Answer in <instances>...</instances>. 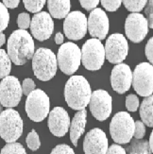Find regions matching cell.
Listing matches in <instances>:
<instances>
[{
  "label": "cell",
  "instance_id": "e0dca14e",
  "mask_svg": "<svg viewBox=\"0 0 153 154\" xmlns=\"http://www.w3.org/2000/svg\"><path fill=\"white\" fill-rule=\"evenodd\" d=\"M108 148V139L102 130L96 128L86 134L83 141L85 154H105Z\"/></svg>",
  "mask_w": 153,
  "mask_h": 154
},
{
  "label": "cell",
  "instance_id": "83f0119b",
  "mask_svg": "<svg viewBox=\"0 0 153 154\" xmlns=\"http://www.w3.org/2000/svg\"><path fill=\"white\" fill-rule=\"evenodd\" d=\"M46 0H23L25 8L30 12H40L44 8Z\"/></svg>",
  "mask_w": 153,
  "mask_h": 154
},
{
  "label": "cell",
  "instance_id": "4fadbf2b",
  "mask_svg": "<svg viewBox=\"0 0 153 154\" xmlns=\"http://www.w3.org/2000/svg\"><path fill=\"white\" fill-rule=\"evenodd\" d=\"M148 22L143 14L132 12L125 22V32L133 43H141L148 33Z\"/></svg>",
  "mask_w": 153,
  "mask_h": 154
},
{
  "label": "cell",
  "instance_id": "7c38bea8",
  "mask_svg": "<svg viewBox=\"0 0 153 154\" xmlns=\"http://www.w3.org/2000/svg\"><path fill=\"white\" fill-rule=\"evenodd\" d=\"M65 36L73 41L82 39L87 32V17L81 11L69 12L63 22Z\"/></svg>",
  "mask_w": 153,
  "mask_h": 154
},
{
  "label": "cell",
  "instance_id": "e575fe53",
  "mask_svg": "<svg viewBox=\"0 0 153 154\" xmlns=\"http://www.w3.org/2000/svg\"><path fill=\"white\" fill-rule=\"evenodd\" d=\"M35 90V83L31 79H25L22 84V91L25 96H28L29 94Z\"/></svg>",
  "mask_w": 153,
  "mask_h": 154
},
{
  "label": "cell",
  "instance_id": "74e56055",
  "mask_svg": "<svg viewBox=\"0 0 153 154\" xmlns=\"http://www.w3.org/2000/svg\"><path fill=\"white\" fill-rule=\"evenodd\" d=\"M145 53L148 60L149 61V63H153V38H150L148 44L145 45Z\"/></svg>",
  "mask_w": 153,
  "mask_h": 154
},
{
  "label": "cell",
  "instance_id": "7a4b0ae2",
  "mask_svg": "<svg viewBox=\"0 0 153 154\" xmlns=\"http://www.w3.org/2000/svg\"><path fill=\"white\" fill-rule=\"evenodd\" d=\"M91 86L82 76H72L64 87V98L73 110H82L88 106L91 97Z\"/></svg>",
  "mask_w": 153,
  "mask_h": 154
},
{
  "label": "cell",
  "instance_id": "30bf717a",
  "mask_svg": "<svg viewBox=\"0 0 153 154\" xmlns=\"http://www.w3.org/2000/svg\"><path fill=\"white\" fill-rule=\"evenodd\" d=\"M135 92L141 97H148L153 92V66L148 63H139L132 75V82Z\"/></svg>",
  "mask_w": 153,
  "mask_h": 154
},
{
  "label": "cell",
  "instance_id": "ee69618b",
  "mask_svg": "<svg viewBox=\"0 0 153 154\" xmlns=\"http://www.w3.org/2000/svg\"><path fill=\"white\" fill-rule=\"evenodd\" d=\"M2 107H3V106H2L1 104H0V113H1V112H2Z\"/></svg>",
  "mask_w": 153,
  "mask_h": 154
},
{
  "label": "cell",
  "instance_id": "d6986e66",
  "mask_svg": "<svg viewBox=\"0 0 153 154\" xmlns=\"http://www.w3.org/2000/svg\"><path fill=\"white\" fill-rule=\"evenodd\" d=\"M132 82V72L126 63H117L112 70L111 84L118 94H124L130 90Z\"/></svg>",
  "mask_w": 153,
  "mask_h": 154
},
{
  "label": "cell",
  "instance_id": "4dcf8cb0",
  "mask_svg": "<svg viewBox=\"0 0 153 154\" xmlns=\"http://www.w3.org/2000/svg\"><path fill=\"white\" fill-rule=\"evenodd\" d=\"M103 8L108 11H115L120 8L122 0H100Z\"/></svg>",
  "mask_w": 153,
  "mask_h": 154
},
{
  "label": "cell",
  "instance_id": "8d00e7d4",
  "mask_svg": "<svg viewBox=\"0 0 153 154\" xmlns=\"http://www.w3.org/2000/svg\"><path fill=\"white\" fill-rule=\"evenodd\" d=\"M81 7L86 11H92L96 8L99 3V0H79Z\"/></svg>",
  "mask_w": 153,
  "mask_h": 154
},
{
  "label": "cell",
  "instance_id": "277c9868",
  "mask_svg": "<svg viewBox=\"0 0 153 154\" xmlns=\"http://www.w3.org/2000/svg\"><path fill=\"white\" fill-rule=\"evenodd\" d=\"M23 133V120L19 112L13 109H7L0 113V137L7 143H13Z\"/></svg>",
  "mask_w": 153,
  "mask_h": 154
},
{
  "label": "cell",
  "instance_id": "d590c367",
  "mask_svg": "<svg viewBox=\"0 0 153 154\" xmlns=\"http://www.w3.org/2000/svg\"><path fill=\"white\" fill-rule=\"evenodd\" d=\"M147 8L145 10V15H147V20L148 22V26L149 28H153V3H152V0H148L147 2Z\"/></svg>",
  "mask_w": 153,
  "mask_h": 154
},
{
  "label": "cell",
  "instance_id": "484cf974",
  "mask_svg": "<svg viewBox=\"0 0 153 154\" xmlns=\"http://www.w3.org/2000/svg\"><path fill=\"white\" fill-rule=\"evenodd\" d=\"M0 154H26V149L20 143H8L1 149Z\"/></svg>",
  "mask_w": 153,
  "mask_h": 154
},
{
  "label": "cell",
  "instance_id": "ba28073f",
  "mask_svg": "<svg viewBox=\"0 0 153 154\" xmlns=\"http://www.w3.org/2000/svg\"><path fill=\"white\" fill-rule=\"evenodd\" d=\"M81 63L90 71L99 70L105 62V50L100 40L93 38L86 41L82 46Z\"/></svg>",
  "mask_w": 153,
  "mask_h": 154
},
{
  "label": "cell",
  "instance_id": "4316f807",
  "mask_svg": "<svg viewBox=\"0 0 153 154\" xmlns=\"http://www.w3.org/2000/svg\"><path fill=\"white\" fill-rule=\"evenodd\" d=\"M26 143L30 150L36 151L37 149H39V148L41 146V142H40L39 135L35 130H32L28 134L26 138Z\"/></svg>",
  "mask_w": 153,
  "mask_h": 154
},
{
  "label": "cell",
  "instance_id": "52a82bcc",
  "mask_svg": "<svg viewBox=\"0 0 153 154\" xmlns=\"http://www.w3.org/2000/svg\"><path fill=\"white\" fill-rule=\"evenodd\" d=\"M59 68L65 75H73L78 69L81 62V51L74 43L62 44L57 55Z\"/></svg>",
  "mask_w": 153,
  "mask_h": 154
},
{
  "label": "cell",
  "instance_id": "44dd1931",
  "mask_svg": "<svg viewBox=\"0 0 153 154\" xmlns=\"http://www.w3.org/2000/svg\"><path fill=\"white\" fill-rule=\"evenodd\" d=\"M47 8L51 17L57 19L65 18L70 12V0H47Z\"/></svg>",
  "mask_w": 153,
  "mask_h": 154
},
{
  "label": "cell",
  "instance_id": "f546056e",
  "mask_svg": "<svg viewBox=\"0 0 153 154\" xmlns=\"http://www.w3.org/2000/svg\"><path fill=\"white\" fill-rule=\"evenodd\" d=\"M139 98L135 95H129L126 97V107L130 112H136L139 108Z\"/></svg>",
  "mask_w": 153,
  "mask_h": 154
},
{
  "label": "cell",
  "instance_id": "f35d334b",
  "mask_svg": "<svg viewBox=\"0 0 153 154\" xmlns=\"http://www.w3.org/2000/svg\"><path fill=\"white\" fill-rule=\"evenodd\" d=\"M105 154H127L125 149H123L121 146L119 145H112L110 148H108L107 151Z\"/></svg>",
  "mask_w": 153,
  "mask_h": 154
},
{
  "label": "cell",
  "instance_id": "3957f363",
  "mask_svg": "<svg viewBox=\"0 0 153 154\" xmlns=\"http://www.w3.org/2000/svg\"><path fill=\"white\" fill-rule=\"evenodd\" d=\"M58 68L57 58L54 52L41 48L32 56V69L36 78L42 82H47L56 75Z\"/></svg>",
  "mask_w": 153,
  "mask_h": 154
},
{
  "label": "cell",
  "instance_id": "8fae6325",
  "mask_svg": "<svg viewBox=\"0 0 153 154\" xmlns=\"http://www.w3.org/2000/svg\"><path fill=\"white\" fill-rule=\"evenodd\" d=\"M104 50L105 59H107L111 63H121L128 56V41L124 35L120 33H115L107 39Z\"/></svg>",
  "mask_w": 153,
  "mask_h": 154
},
{
  "label": "cell",
  "instance_id": "ffe728a7",
  "mask_svg": "<svg viewBox=\"0 0 153 154\" xmlns=\"http://www.w3.org/2000/svg\"><path fill=\"white\" fill-rule=\"evenodd\" d=\"M87 123V111L85 109L79 110L70 122V140L75 146H78V141L84 133L85 126Z\"/></svg>",
  "mask_w": 153,
  "mask_h": 154
},
{
  "label": "cell",
  "instance_id": "5b68a950",
  "mask_svg": "<svg viewBox=\"0 0 153 154\" xmlns=\"http://www.w3.org/2000/svg\"><path fill=\"white\" fill-rule=\"evenodd\" d=\"M112 140L117 144H128L133 137L134 121L127 112H119L112 117L110 124Z\"/></svg>",
  "mask_w": 153,
  "mask_h": 154
},
{
  "label": "cell",
  "instance_id": "7402d4cb",
  "mask_svg": "<svg viewBox=\"0 0 153 154\" xmlns=\"http://www.w3.org/2000/svg\"><path fill=\"white\" fill-rule=\"evenodd\" d=\"M140 116L142 122L150 128L153 127V97H145L140 106Z\"/></svg>",
  "mask_w": 153,
  "mask_h": 154
},
{
  "label": "cell",
  "instance_id": "8992f818",
  "mask_svg": "<svg viewBox=\"0 0 153 154\" xmlns=\"http://www.w3.org/2000/svg\"><path fill=\"white\" fill-rule=\"evenodd\" d=\"M50 100L48 96L40 89L33 90L26 96V112L28 116L34 122H41L48 116Z\"/></svg>",
  "mask_w": 153,
  "mask_h": 154
},
{
  "label": "cell",
  "instance_id": "b9f144b4",
  "mask_svg": "<svg viewBox=\"0 0 153 154\" xmlns=\"http://www.w3.org/2000/svg\"><path fill=\"white\" fill-rule=\"evenodd\" d=\"M148 146H149V150H150L151 153H152V151H153V132L150 133L149 140L148 141Z\"/></svg>",
  "mask_w": 153,
  "mask_h": 154
},
{
  "label": "cell",
  "instance_id": "1f68e13d",
  "mask_svg": "<svg viewBox=\"0 0 153 154\" xmlns=\"http://www.w3.org/2000/svg\"><path fill=\"white\" fill-rule=\"evenodd\" d=\"M17 25L20 28V29H26L29 28L30 25V16L29 13L22 12L18 15L17 18Z\"/></svg>",
  "mask_w": 153,
  "mask_h": 154
},
{
  "label": "cell",
  "instance_id": "d6a6232c",
  "mask_svg": "<svg viewBox=\"0 0 153 154\" xmlns=\"http://www.w3.org/2000/svg\"><path fill=\"white\" fill-rule=\"evenodd\" d=\"M145 134V127L142 121L134 122V133L133 136L135 139H143Z\"/></svg>",
  "mask_w": 153,
  "mask_h": 154
},
{
  "label": "cell",
  "instance_id": "9a60e30c",
  "mask_svg": "<svg viewBox=\"0 0 153 154\" xmlns=\"http://www.w3.org/2000/svg\"><path fill=\"white\" fill-rule=\"evenodd\" d=\"M30 31L38 41H45L50 38L54 30V22L49 13L42 11L37 12L30 20Z\"/></svg>",
  "mask_w": 153,
  "mask_h": 154
},
{
  "label": "cell",
  "instance_id": "5bb4252c",
  "mask_svg": "<svg viewBox=\"0 0 153 154\" xmlns=\"http://www.w3.org/2000/svg\"><path fill=\"white\" fill-rule=\"evenodd\" d=\"M112 97L105 90H96L91 94L90 111L98 121H104L111 116L112 112Z\"/></svg>",
  "mask_w": 153,
  "mask_h": 154
},
{
  "label": "cell",
  "instance_id": "cb8c5ba5",
  "mask_svg": "<svg viewBox=\"0 0 153 154\" xmlns=\"http://www.w3.org/2000/svg\"><path fill=\"white\" fill-rule=\"evenodd\" d=\"M11 70V61L5 50L0 49V79L9 76Z\"/></svg>",
  "mask_w": 153,
  "mask_h": 154
},
{
  "label": "cell",
  "instance_id": "836d02e7",
  "mask_svg": "<svg viewBox=\"0 0 153 154\" xmlns=\"http://www.w3.org/2000/svg\"><path fill=\"white\" fill-rule=\"evenodd\" d=\"M50 154H75V152L71 146H69L68 145L62 144V145L56 146L55 148L52 149Z\"/></svg>",
  "mask_w": 153,
  "mask_h": 154
},
{
  "label": "cell",
  "instance_id": "60d3db41",
  "mask_svg": "<svg viewBox=\"0 0 153 154\" xmlns=\"http://www.w3.org/2000/svg\"><path fill=\"white\" fill-rule=\"evenodd\" d=\"M63 40H64V37H63V33L58 32L57 34L55 35V43L57 45H62L63 43Z\"/></svg>",
  "mask_w": 153,
  "mask_h": 154
},
{
  "label": "cell",
  "instance_id": "6da1fadb",
  "mask_svg": "<svg viewBox=\"0 0 153 154\" xmlns=\"http://www.w3.org/2000/svg\"><path fill=\"white\" fill-rule=\"evenodd\" d=\"M7 48L11 61L16 65H24L28 63L35 52L34 41L25 29H17L11 33Z\"/></svg>",
  "mask_w": 153,
  "mask_h": 154
},
{
  "label": "cell",
  "instance_id": "603a6c76",
  "mask_svg": "<svg viewBox=\"0 0 153 154\" xmlns=\"http://www.w3.org/2000/svg\"><path fill=\"white\" fill-rule=\"evenodd\" d=\"M130 141L131 143L127 148V151H126L127 154H151L147 140L133 139Z\"/></svg>",
  "mask_w": 153,
  "mask_h": 154
},
{
  "label": "cell",
  "instance_id": "7bdbcfd3",
  "mask_svg": "<svg viewBox=\"0 0 153 154\" xmlns=\"http://www.w3.org/2000/svg\"><path fill=\"white\" fill-rule=\"evenodd\" d=\"M5 42H6V36L4 33L0 32V48L5 44Z\"/></svg>",
  "mask_w": 153,
  "mask_h": 154
},
{
  "label": "cell",
  "instance_id": "9c48e42d",
  "mask_svg": "<svg viewBox=\"0 0 153 154\" xmlns=\"http://www.w3.org/2000/svg\"><path fill=\"white\" fill-rule=\"evenodd\" d=\"M22 86L17 78L7 76L0 82V104L7 108L16 107L21 101Z\"/></svg>",
  "mask_w": 153,
  "mask_h": 154
},
{
  "label": "cell",
  "instance_id": "d4e9b609",
  "mask_svg": "<svg viewBox=\"0 0 153 154\" xmlns=\"http://www.w3.org/2000/svg\"><path fill=\"white\" fill-rule=\"evenodd\" d=\"M125 8L131 12H139L147 5L148 0H122Z\"/></svg>",
  "mask_w": 153,
  "mask_h": 154
},
{
  "label": "cell",
  "instance_id": "ab89813d",
  "mask_svg": "<svg viewBox=\"0 0 153 154\" xmlns=\"http://www.w3.org/2000/svg\"><path fill=\"white\" fill-rule=\"evenodd\" d=\"M20 0H3V4L6 8L9 9H15L18 7Z\"/></svg>",
  "mask_w": 153,
  "mask_h": 154
},
{
  "label": "cell",
  "instance_id": "ac0fdd59",
  "mask_svg": "<svg viewBox=\"0 0 153 154\" xmlns=\"http://www.w3.org/2000/svg\"><path fill=\"white\" fill-rule=\"evenodd\" d=\"M48 115L47 125L50 132L57 137L64 136L69 131L70 126L68 112L62 107H55Z\"/></svg>",
  "mask_w": 153,
  "mask_h": 154
},
{
  "label": "cell",
  "instance_id": "f1b7e54d",
  "mask_svg": "<svg viewBox=\"0 0 153 154\" xmlns=\"http://www.w3.org/2000/svg\"><path fill=\"white\" fill-rule=\"evenodd\" d=\"M10 21V14L8 8H6L3 3L0 2V32L7 29Z\"/></svg>",
  "mask_w": 153,
  "mask_h": 154
},
{
  "label": "cell",
  "instance_id": "2e32d148",
  "mask_svg": "<svg viewBox=\"0 0 153 154\" xmlns=\"http://www.w3.org/2000/svg\"><path fill=\"white\" fill-rule=\"evenodd\" d=\"M87 29L92 37L98 40H103L109 32V18L106 12L96 8L92 10L87 20Z\"/></svg>",
  "mask_w": 153,
  "mask_h": 154
}]
</instances>
